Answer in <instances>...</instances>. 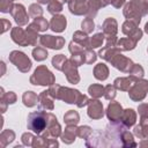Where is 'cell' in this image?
Masks as SVG:
<instances>
[{"label": "cell", "instance_id": "cell-1", "mask_svg": "<svg viewBox=\"0 0 148 148\" xmlns=\"http://www.w3.org/2000/svg\"><path fill=\"white\" fill-rule=\"evenodd\" d=\"M50 113H45L43 111H35L28 116V128L37 134H42L49 124Z\"/></svg>", "mask_w": 148, "mask_h": 148}, {"label": "cell", "instance_id": "cell-2", "mask_svg": "<svg viewBox=\"0 0 148 148\" xmlns=\"http://www.w3.org/2000/svg\"><path fill=\"white\" fill-rule=\"evenodd\" d=\"M9 59H10V61H13V62L15 64V66H16L17 68H20L22 72H28V71L30 69V67H31L30 60H29V59L25 57V54L22 53V52H18V51L12 52Z\"/></svg>", "mask_w": 148, "mask_h": 148}, {"label": "cell", "instance_id": "cell-3", "mask_svg": "<svg viewBox=\"0 0 148 148\" xmlns=\"http://www.w3.org/2000/svg\"><path fill=\"white\" fill-rule=\"evenodd\" d=\"M31 82L32 84H42V86H46V84H51L53 82V76L51 72H46L45 75H40V72L38 69L35 71V74L31 77Z\"/></svg>", "mask_w": 148, "mask_h": 148}, {"label": "cell", "instance_id": "cell-4", "mask_svg": "<svg viewBox=\"0 0 148 148\" xmlns=\"http://www.w3.org/2000/svg\"><path fill=\"white\" fill-rule=\"evenodd\" d=\"M13 8H14V10H12V14H13V16H14L16 23L20 24V25L25 24L28 16H27V14H25L24 7H23L22 5H15Z\"/></svg>", "mask_w": 148, "mask_h": 148}, {"label": "cell", "instance_id": "cell-5", "mask_svg": "<svg viewBox=\"0 0 148 148\" xmlns=\"http://www.w3.org/2000/svg\"><path fill=\"white\" fill-rule=\"evenodd\" d=\"M40 43L51 49H61L64 39L62 38H53L52 36H42Z\"/></svg>", "mask_w": 148, "mask_h": 148}, {"label": "cell", "instance_id": "cell-6", "mask_svg": "<svg viewBox=\"0 0 148 148\" xmlns=\"http://www.w3.org/2000/svg\"><path fill=\"white\" fill-rule=\"evenodd\" d=\"M66 28V18L65 16H54L51 21V29L53 31L60 32Z\"/></svg>", "mask_w": 148, "mask_h": 148}, {"label": "cell", "instance_id": "cell-7", "mask_svg": "<svg viewBox=\"0 0 148 148\" xmlns=\"http://www.w3.org/2000/svg\"><path fill=\"white\" fill-rule=\"evenodd\" d=\"M89 110H94V112L88 113L89 117H91V118H99L103 116V108L98 101H92V104H90Z\"/></svg>", "mask_w": 148, "mask_h": 148}, {"label": "cell", "instance_id": "cell-8", "mask_svg": "<svg viewBox=\"0 0 148 148\" xmlns=\"http://www.w3.org/2000/svg\"><path fill=\"white\" fill-rule=\"evenodd\" d=\"M108 68L104 64H98V66L95 68V77L98 80H105L108 77Z\"/></svg>", "mask_w": 148, "mask_h": 148}, {"label": "cell", "instance_id": "cell-9", "mask_svg": "<svg viewBox=\"0 0 148 148\" xmlns=\"http://www.w3.org/2000/svg\"><path fill=\"white\" fill-rule=\"evenodd\" d=\"M37 99L36 95L32 94V91H27L24 95H23V103L27 105V106H32L35 105V101Z\"/></svg>", "mask_w": 148, "mask_h": 148}, {"label": "cell", "instance_id": "cell-10", "mask_svg": "<svg viewBox=\"0 0 148 148\" xmlns=\"http://www.w3.org/2000/svg\"><path fill=\"white\" fill-rule=\"evenodd\" d=\"M32 54H34V58H35L36 60H44V59L47 57V52L44 51V50L40 49V47L35 49L34 52H32Z\"/></svg>", "mask_w": 148, "mask_h": 148}, {"label": "cell", "instance_id": "cell-11", "mask_svg": "<svg viewBox=\"0 0 148 148\" xmlns=\"http://www.w3.org/2000/svg\"><path fill=\"white\" fill-rule=\"evenodd\" d=\"M66 62V59H65V57L62 56V54H59V56H56L53 59H52V64H53V66L56 67V68H58V69H61V64H65Z\"/></svg>", "mask_w": 148, "mask_h": 148}, {"label": "cell", "instance_id": "cell-12", "mask_svg": "<svg viewBox=\"0 0 148 148\" xmlns=\"http://www.w3.org/2000/svg\"><path fill=\"white\" fill-rule=\"evenodd\" d=\"M103 43V35L97 34L91 38V47H98Z\"/></svg>", "mask_w": 148, "mask_h": 148}, {"label": "cell", "instance_id": "cell-13", "mask_svg": "<svg viewBox=\"0 0 148 148\" xmlns=\"http://www.w3.org/2000/svg\"><path fill=\"white\" fill-rule=\"evenodd\" d=\"M89 92H90V95L98 97L103 94V88L101 86H91V87H89Z\"/></svg>", "mask_w": 148, "mask_h": 148}, {"label": "cell", "instance_id": "cell-14", "mask_svg": "<svg viewBox=\"0 0 148 148\" xmlns=\"http://www.w3.org/2000/svg\"><path fill=\"white\" fill-rule=\"evenodd\" d=\"M61 9H62L61 3H59L58 1H53V2L49 6V12H50V13H58V12H60Z\"/></svg>", "mask_w": 148, "mask_h": 148}, {"label": "cell", "instance_id": "cell-15", "mask_svg": "<svg viewBox=\"0 0 148 148\" xmlns=\"http://www.w3.org/2000/svg\"><path fill=\"white\" fill-rule=\"evenodd\" d=\"M35 24L37 25V31L38 30H45V29H47V22L45 20H43L42 17L40 18H37L35 21Z\"/></svg>", "mask_w": 148, "mask_h": 148}, {"label": "cell", "instance_id": "cell-16", "mask_svg": "<svg viewBox=\"0 0 148 148\" xmlns=\"http://www.w3.org/2000/svg\"><path fill=\"white\" fill-rule=\"evenodd\" d=\"M82 28H86L87 32L91 31L94 29V22H91L90 20H86L83 23H82Z\"/></svg>", "mask_w": 148, "mask_h": 148}, {"label": "cell", "instance_id": "cell-17", "mask_svg": "<svg viewBox=\"0 0 148 148\" xmlns=\"http://www.w3.org/2000/svg\"><path fill=\"white\" fill-rule=\"evenodd\" d=\"M105 89H106V92H109V94H106V95H105V97H106L108 99H110V98H113V97L116 96V92H114V88H113V87H111V86H108Z\"/></svg>", "mask_w": 148, "mask_h": 148}, {"label": "cell", "instance_id": "cell-18", "mask_svg": "<svg viewBox=\"0 0 148 148\" xmlns=\"http://www.w3.org/2000/svg\"><path fill=\"white\" fill-rule=\"evenodd\" d=\"M145 30H146V31H147V32H148V23H147V24H146V27H145Z\"/></svg>", "mask_w": 148, "mask_h": 148}]
</instances>
